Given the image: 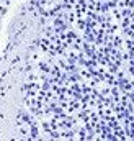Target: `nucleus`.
<instances>
[]
</instances>
